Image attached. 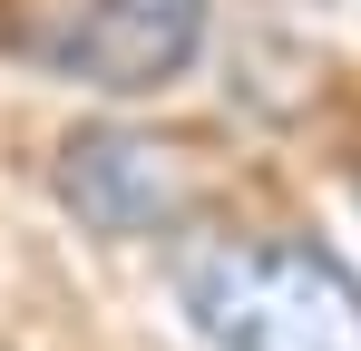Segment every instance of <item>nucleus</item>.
I'll return each instance as SVG.
<instances>
[{"label": "nucleus", "mask_w": 361, "mask_h": 351, "mask_svg": "<svg viewBox=\"0 0 361 351\" xmlns=\"http://www.w3.org/2000/svg\"><path fill=\"white\" fill-rule=\"evenodd\" d=\"M176 312L205 351H361V283L312 234H195Z\"/></svg>", "instance_id": "obj_1"}, {"label": "nucleus", "mask_w": 361, "mask_h": 351, "mask_svg": "<svg viewBox=\"0 0 361 351\" xmlns=\"http://www.w3.org/2000/svg\"><path fill=\"white\" fill-rule=\"evenodd\" d=\"M215 0H78L59 30V68L98 98H166L185 68L205 58Z\"/></svg>", "instance_id": "obj_2"}, {"label": "nucleus", "mask_w": 361, "mask_h": 351, "mask_svg": "<svg viewBox=\"0 0 361 351\" xmlns=\"http://www.w3.org/2000/svg\"><path fill=\"white\" fill-rule=\"evenodd\" d=\"M59 205L88 234H166L185 215V176L147 127H78L59 147Z\"/></svg>", "instance_id": "obj_3"}]
</instances>
